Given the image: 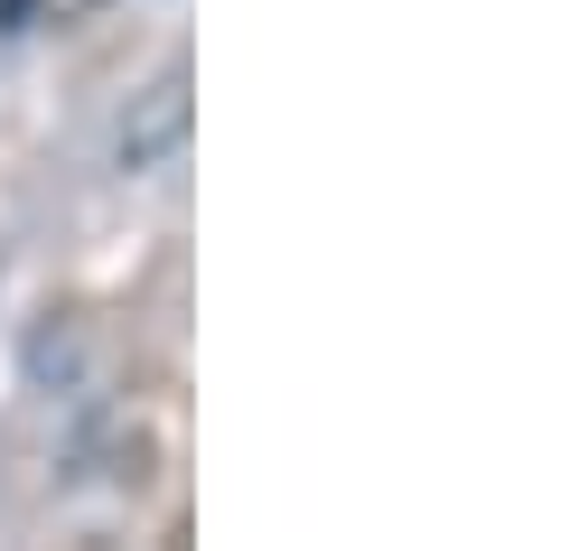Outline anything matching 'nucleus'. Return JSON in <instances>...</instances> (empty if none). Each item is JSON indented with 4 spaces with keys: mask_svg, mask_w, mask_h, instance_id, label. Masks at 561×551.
Here are the masks:
<instances>
[{
    "mask_svg": "<svg viewBox=\"0 0 561 551\" xmlns=\"http://www.w3.org/2000/svg\"><path fill=\"white\" fill-rule=\"evenodd\" d=\"M179 131H187V94H179V76H160V84H150V113L122 122V169H150Z\"/></svg>",
    "mask_w": 561,
    "mask_h": 551,
    "instance_id": "1",
    "label": "nucleus"
}]
</instances>
